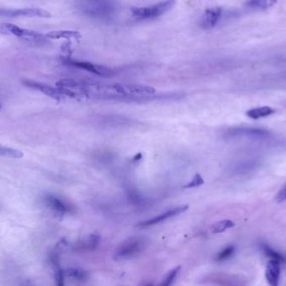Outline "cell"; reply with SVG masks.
Returning a JSON list of instances; mask_svg holds the SVG:
<instances>
[{
	"label": "cell",
	"mask_w": 286,
	"mask_h": 286,
	"mask_svg": "<svg viewBox=\"0 0 286 286\" xmlns=\"http://www.w3.org/2000/svg\"><path fill=\"white\" fill-rule=\"evenodd\" d=\"M77 6L83 15L101 21L112 20L117 11L115 0H77Z\"/></svg>",
	"instance_id": "6da1fadb"
},
{
	"label": "cell",
	"mask_w": 286,
	"mask_h": 286,
	"mask_svg": "<svg viewBox=\"0 0 286 286\" xmlns=\"http://www.w3.org/2000/svg\"><path fill=\"white\" fill-rule=\"evenodd\" d=\"M175 4V0H164L149 6L134 7L131 10V15L137 21L156 20L172 10Z\"/></svg>",
	"instance_id": "7a4b0ae2"
},
{
	"label": "cell",
	"mask_w": 286,
	"mask_h": 286,
	"mask_svg": "<svg viewBox=\"0 0 286 286\" xmlns=\"http://www.w3.org/2000/svg\"><path fill=\"white\" fill-rule=\"evenodd\" d=\"M147 246L145 239L135 237L127 239L123 244L118 247L114 254V259L116 261H121L131 259L140 254Z\"/></svg>",
	"instance_id": "3957f363"
},
{
	"label": "cell",
	"mask_w": 286,
	"mask_h": 286,
	"mask_svg": "<svg viewBox=\"0 0 286 286\" xmlns=\"http://www.w3.org/2000/svg\"><path fill=\"white\" fill-rule=\"evenodd\" d=\"M0 34L15 35L16 37L28 40V41H32V42H41V41H45V40L47 39L43 34L36 32L34 30L22 29L11 23H0Z\"/></svg>",
	"instance_id": "277c9868"
},
{
	"label": "cell",
	"mask_w": 286,
	"mask_h": 286,
	"mask_svg": "<svg viewBox=\"0 0 286 286\" xmlns=\"http://www.w3.org/2000/svg\"><path fill=\"white\" fill-rule=\"evenodd\" d=\"M63 63L66 66L72 67V68L81 69V70L87 71L93 74L97 75L100 77H110L114 75V71L111 68H106L104 66L96 65L89 62H84V61L74 60L70 58H65L63 60Z\"/></svg>",
	"instance_id": "5b68a950"
},
{
	"label": "cell",
	"mask_w": 286,
	"mask_h": 286,
	"mask_svg": "<svg viewBox=\"0 0 286 286\" xmlns=\"http://www.w3.org/2000/svg\"><path fill=\"white\" fill-rule=\"evenodd\" d=\"M0 17L1 18H50L51 15L47 10H42L40 8H24L16 10H5L0 9Z\"/></svg>",
	"instance_id": "8992f818"
},
{
	"label": "cell",
	"mask_w": 286,
	"mask_h": 286,
	"mask_svg": "<svg viewBox=\"0 0 286 286\" xmlns=\"http://www.w3.org/2000/svg\"><path fill=\"white\" fill-rule=\"evenodd\" d=\"M23 84L26 87L32 88V89L37 90L46 95L48 97H51L53 99L56 100L58 102L63 101L65 98L63 90L61 87H50L49 85L44 84L41 82H35L32 80H24Z\"/></svg>",
	"instance_id": "52a82bcc"
},
{
	"label": "cell",
	"mask_w": 286,
	"mask_h": 286,
	"mask_svg": "<svg viewBox=\"0 0 286 286\" xmlns=\"http://www.w3.org/2000/svg\"><path fill=\"white\" fill-rule=\"evenodd\" d=\"M230 137H244L250 139H265L269 137L270 134L267 130L252 128H235L228 132Z\"/></svg>",
	"instance_id": "ba28073f"
},
{
	"label": "cell",
	"mask_w": 286,
	"mask_h": 286,
	"mask_svg": "<svg viewBox=\"0 0 286 286\" xmlns=\"http://www.w3.org/2000/svg\"><path fill=\"white\" fill-rule=\"evenodd\" d=\"M188 209V205H184V206L176 207V208H173V209L168 210V211L163 212V213L159 215V216H155V217H153V218L148 219L147 221H141L140 223L137 224V226L144 228V227L154 226L156 224L160 223L162 221H166V220H168V218H171V217H173V216L181 214V213L186 212Z\"/></svg>",
	"instance_id": "9c48e42d"
},
{
	"label": "cell",
	"mask_w": 286,
	"mask_h": 286,
	"mask_svg": "<svg viewBox=\"0 0 286 286\" xmlns=\"http://www.w3.org/2000/svg\"><path fill=\"white\" fill-rule=\"evenodd\" d=\"M223 16V10L221 8H211L206 10L201 20V27L205 30L212 29L220 22Z\"/></svg>",
	"instance_id": "30bf717a"
},
{
	"label": "cell",
	"mask_w": 286,
	"mask_h": 286,
	"mask_svg": "<svg viewBox=\"0 0 286 286\" xmlns=\"http://www.w3.org/2000/svg\"><path fill=\"white\" fill-rule=\"evenodd\" d=\"M278 261L270 259L267 264L265 270V277L267 281L272 286H277L279 284V276H280V266Z\"/></svg>",
	"instance_id": "8fae6325"
},
{
	"label": "cell",
	"mask_w": 286,
	"mask_h": 286,
	"mask_svg": "<svg viewBox=\"0 0 286 286\" xmlns=\"http://www.w3.org/2000/svg\"><path fill=\"white\" fill-rule=\"evenodd\" d=\"M45 202L52 212H54V215L59 218H62L68 211V207L66 205L64 204L61 200L54 196H51V195L47 196L45 198Z\"/></svg>",
	"instance_id": "7c38bea8"
},
{
	"label": "cell",
	"mask_w": 286,
	"mask_h": 286,
	"mask_svg": "<svg viewBox=\"0 0 286 286\" xmlns=\"http://www.w3.org/2000/svg\"><path fill=\"white\" fill-rule=\"evenodd\" d=\"M45 37L50 40H59V39H79L81 34L77 31L72 30H54L45 34Z\"/></svg>",
	"instance_id": "4fadbf2b"
},
{
	"label": "cell",
	"mask_w": 286,
	"mask_h": 286,
	"mask_svg": "<svg viewBox=\"0 0 286 286\" xmlns=\"http://www.w3.org/2000/svg\"><path fill=\"white\" fill-rule=\"evenodd\" d=\"M276 3L277 0H247L244 5L248 10L259 11L267 10L274 6Z\"/></svg>",
	"instance_id": "5bb4252c"
},
{
	"label": "cell",
	"mask_w": 286,
	"mask_h": 286,
	"mask_svg": "<svg viewBox=\"0 0 286 286\" xmlns=\"http://www.w3.org/2000/svg\"><path fill=\"white\" fill-rule=\"evenodd\" d=\"M274 110L271 107H256V108H253L247 112V116L253 119V120H258L260 118L267 117L269 115L274 113Z\"/></svg>",
	"instance_id": "9a60e30c"
},
{
	"label": "cell",
	"mask_w": 286,
	"mask_h": 286,
	"mask_svg": "<svg viewBox=\"0 0 286 286\" xmlns=\"http://www.w3.org/2000/svg\"><path fill=\"white\" fill-rule=\"evenodd\" d=\"M235 226V223L231 220H223L219 221L217 223L213 224L211 226V232L212 234H221L226 231L227 229L232 228Z\"/></svg>",
	"instance_id": "2e32d148"
},
{
	"label": "cell",
	"mask_w": 286,
	"mask_h": 286,
	"mask_svg": "<svg viewBox=\"0 0 286 286\" xmlns=\"http://www.w3.org/2000/svg\"><path fill=\"white\" fill-rule=\"evenodd\" d=\"M262 249H263L264 254H266L267 256L269 257V259H272V260H275L279 263H285L286 258L283 254H279L266 244H262Z\"/></svg>",
	"instance_id": "e0dca14e"
},
{
	"label": "cell",
	"mask_w": 286,
	"mask_h": 286,
	"mask_svg": "<svg viewBox=\"0 0 286 286\" xmlns=\"http://www.w3.org/2000/svg\"><path fill=\"white\" fill-rule=\"evenodd\" d=\"M0 155L10 157V158H15V159H20V158H22L24 156V154L20 150L9 148V147L3 146V145L0 144Z\"/></svg>",
	"instance_id": "ac0fdd59"
},
{
	"label": "cell",
	"mask_w": 286,
	"mask_h": 286,
	"mask_svg": "<svg viewBox=\"0 0 286 286\" xmlns=\"http://www.w3.org/2000/svg\"><path fill=\"white\" fill-rule=\"evenodd\" d=\"M235 247L233 245L228 246L225 249H223L222 251L220 252L217 254V256L215 258V260L218 262L226 261L228 259H230L233 256V254H235Z\"/></svg>",
	"instance_id": "d6986e66"
},
{
	"label": "cell",
	"mask_w": 286,
	"mask_h": 286,
	"mask_svg": "<svg viewBox=\"0 0 286 286\" xmlns=\"http://www.w3.org/2000/svg\"><path fill=\"white\" fill-rule=\"evenodd\" d=\"M64 273L65 277H69L72 279H80V280L86 279L87 277V274L84 271L80 270V269H73V268L65 269L64 270Z\"/></svg>",
	"instance_id": "ffe728a7"
},
{
	"label": "cell",
	"mask_w": 286,
	"mask_h": 286,
	"mask_svg": "<svg viewBox=\"0 0 286 286\" xmlns=\"http://www.w3.org/2000/svg\"><path fill=\"white\" fill-rule=\"evenodd\" d=\"M180 265L172 269V270L168 273V275L165 277L164 280L161 283V285L169 286L171 285V284H173V281H174V279H175L176 277H177L178 273L180 271Z\"/></svg>",
	"instance_id": "44dd1931"
},
{
	"label": "cell",
	"mask_w": 286,
	"mask_h": 286,
	"mask_svg": "<svg viewBox=\"0 0 286 286\" xmlns=\"http://www.w3.org/2000/svg\"><path fill=\"white\" fill-rule=\"evenodd\" d=\"M100 242H101V237L99 236L98 234H92L87 242V249H89L90 251H93L98 247Z\"/></svg>",
	"instance_id": "7402d4cb"
},
{
	"label": "cell",
	"mask_w": 286,
	"mask_h": 286,
	"mask_svg": "<svg viewBox=\"0 0 286 286\" xmlns=\"http://www.w3.org/2000/svg\"><path fill=\"white\" fill-rule=\"evenodd\" d=\"M204 184V181L202 179V177L200 176L199 174L195 175L193 179H192V182H189L188 184L184 186V188L185 189H188V188H194V187H198Z\"/></svg>",
	"instance_id": "603a6c76"
},
{
	"label": "cell",
	"mask_w": 286,
	"mask_h": 286,
	"mask_svg": "<svg viewBox=\"0 0 286 286\" xmlns=\"http://www.w3.org/2000/svg\"><path fill=\"white\" fill-rule=\"evenodd\" d=\"M64 277L65 276H64V270L60 269L59 267H57L56 272H55V280L58 285H64Z\"/></svg>",
	"instance_id": "cb8c5ba5"
},
{
	"label": "cell",
	"mask_w": 286,
	"mask_h": 286,
	"mask_svg": "<svg viewBox=\"0 0 286 286\" xmlns=\"http://www.w3.org/2000/svg\"><path fill=\"white\" fill-rule=\"evenodd\" d=\"M286 200V187L279 191V193L277 195L276 201L278 202H284Z\"/></svg>",
	"instance_id": "d4e9b609"
},
{
	"label": "cell",
	"mask_w": 286,
	"mask_h": 286,
	"mask_svg": "<svg viewBox=\"0 0 286 286\" xmlns=\"http://www.w3.org/2000/svg\"><path fill=\"white\" fill-rule=\"evenodd\" d=\"M142 159V154L141 153H139V154H136L135 156L133 157V159H132V161L136 162L138 161L140 159Z\"/></svg>",
	"instance_id": "484cf974"
},
{
	"label": "cell",
	"mask_w": 286,
	"mask_h": 286,
	"mask_svg": "<svg viewBox=\"0 0 286 286\" xmlns=\"http://www.w3.org/2000/svg\"><path fill=\"white\" fill-rule=\"evenodd\" d=\"M1 107H2V106H1V103H0V110H1Z\"/></svg>",
	"instance_id": "4316f807"
}]
</instances>
